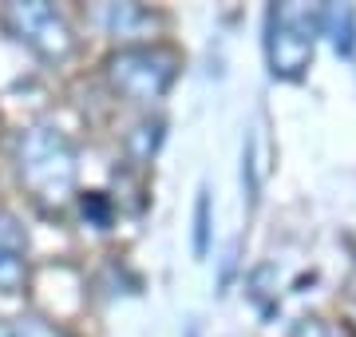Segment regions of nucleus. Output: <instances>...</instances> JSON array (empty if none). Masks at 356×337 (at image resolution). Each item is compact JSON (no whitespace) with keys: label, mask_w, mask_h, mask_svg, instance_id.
Here are the masks:
<instances>
[{"label":"nucleus","mask_w":356,"mask_h":337,"mask_svg":"<svg viewBox=\"0 0 356 337\" xmlns=\"http://www.w3.org/2000/svg\"><path fill=\"white\" fill-rule=\"evenodd\" d=\"M16 171L40 207H64L76 191V147L64 131L36 123L16 139Z\"/></svg>","instance_id":"nucleus-1"},{"label":"nucleus","mask_w":356,"mask_h":337,"mask_svg":"<svg viewBox=\"0 0 356 337\" xmlns=\"http://www.w3.org/2000/svg\"><path fill=\"white\" fill-rule=\"evenodd\" d=\"M321 8L325 4H301L285 0L266 13V60L277 79H301L313 64L321 32Z\"/></svg>","instance_id":"nucleus-2"},{"label":"nucleus","mask_w":356,"mask_h":337,"mask_svg":"<svg viewBox=\"0 0 356 337\" xmlns=\"http://www.w3.org/2000/svg\"><path fill=\"white\" fill-rule=\"evenodd\" d=\"M178 76V52L166 44H135V48H119L107 60V79L119 95H127L135 104H151L163 100L166 88Z\"/></svg>","instance_id":"nucleus-3"},{"label":"nucleus","mask_w":356,"mask_h":337,"mask_svg":"<svg viewBox=\"0 0 356 337\" xmlns=\"http://www.w3.org/2000/svg\"><path fill=\"white\" fill-rule=\"evenodd\" d=\"M4 24L13 28V36L24 40V44L40 56V60L60 64V60H67V56H72V32H67L64 16L56 13L51 4H40V0H28V4H8Z\"/></svg>","instance_id":"nucleus-4"},{"label":"nucleus","mask_w":356,"mask_h":337,"mask_svg":"<svg viewBox=\"0 0 356 337\" xmlns=\"http://www.w3.org/2000/svg\"><path fill=\"white\" fill-rule=\"evenodd\" d=\"M28 278V234L24 226L0 210V294H16Z\"/></svg>","instance_id":"nucleus-5"},{"label":"nucleus","mask_w":356,"mask_h":337,"mask_svg":"<svg viewBox=\"0 0 356 337\" xmlns=\"http://www.w3.org/2000/svg\"><path fill=\"white\" fill-rule=\"evenodd\" d=\"M321 32L341 56L356 52V8L353 4H325L321 8Z\"/></svg>","instance_id":"nucleus-6"},{"label":"nucleus","mask_w":356,"mask_h":337,"mask_svg":"<svg viewBox=\"0 0 356 337\" xmlns=\"http://www.w3.org/2000/svg\"><path fill=\"white\" fill-rule=\"evenodd\" d=\"M210 250V195L198 191V203H194V254L202 258Z\"/></svg>","instance_id":"nucleus-7"},{"label":"nucleus","mask_w":356,"mask_h":337,"mask_svg":"<svg viewBox=\"0 0 356 337\" xmlns=\"http://www.w3.org/2000/svg\"><path fill=\"white\" fill-rule=\"evenodd\" d=\"M83 214H91L99 226H107V203H103V195H88V198H83Z\"/></svg>","instance_id":"nucleus-8"},{"label":"nucleus","mask_w":356,"mask_h":337,"mask_svg":"<svg viewBox=\"0 0 356 337\" xmlns=\"http://www.w3.org/2000/svg\"><path fill=\"white\" fill-rule=\"evenodd\" d=\"M293 337H325V325H321L317 318H305V322L293 329Z\"/></svg>","instance_id":"nucleus-9"},{"label":"nucleus","mask_w":356,"mask_h":337,"mask_svg":"<svg viewBox=\"0 0 356 337\" xmlns=\"http://www.w3.org/2000/svg\"><path fill=\"white\" fill-rule=\"evenodd\" d=\"M0 337H13V334H8V329H0Z\"/></svg>","instance_id":"nucleus-10"}]
</instances>
